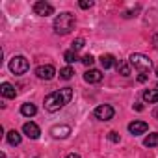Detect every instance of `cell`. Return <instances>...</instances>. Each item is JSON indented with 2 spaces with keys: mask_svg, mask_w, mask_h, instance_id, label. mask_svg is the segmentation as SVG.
Instances as JSON below:
<instances>
[{
  "mask_svg": "<svg viewBox=\"0 0 158 158\" xmlns=\"http://www.w3.org/2000/svg\"><path fill=\"white\" fill-rule=\"evenodd\" d=\"M73 99V89L71 88H63L58 91H52L45 97V110L47 112H58L63 106H67Z\"/></svg>",
  "mask_w": 158,
  "mask_h": 158,
  "instance_id": "6da1fadb",
  "label": "cell"
},
{
  "mask_svg": "<svg viewBox=\"0 0 158 158\" xmlns=\"http://www.w3.org/2000/svg\"><path fill=\"white\" fill-rule=\"evenodd\" d=\"M74 24H76L74 15L69 13V11H63V13H60V15L54 19V32H56L58 35H67V34L74 28Z\"/></svg>",
  "mask_w": 158,
  "mask_h": 158,
  "instance_id": "7a4b0ae2",
  "label": "cell"
},
{
  "mask_svg": "<svg viewBox=\"0 0 158 158\" xmlns=\"http://www.w3.org/2000/svg\"><path fill=\"white\" fill-rule=\"evenodd\" d=\"M130 65L139 73V74H147L152 69V61L149 60V56L141 54V52H134L130 54Z\"/></svg>",
  "mask_w": 158,
  "mask_h": 158,
  "instance_id": "3957f363",
  "label": "cell"
},
{
  "mask_svg": "<svg viewBox=\"0 0 158 158\" xmlns=\"http://www.w3.org/2000/svg\"><path fill=\"white\" fill-rule=\"evenodd\" d=\"M28 69H30V63L24 56H13L10 60V71L13 74H24Z\"/></svg>",
  "mask_w": 158,
  "mask_h": 158,
  "instance_id": "277c9868",
  "label": "cell"
},
{
  "mask_svg": "<svg viewBox=\"0 0 158 158\" xmlns=\"http://www.w3.org/2000/svg\"><path fill=\"white\" fill-rule=\"evenodd\" d=\"M93 115H95V119H99V121H110V119L115 115V110H114V106H110V104H101V106H97V108L93 110Z\"/></svg>",
  "mask_w": 158,
  "mask_h": 158,
  "instance_id": "5b68a950",
  "label": "cell"
},
{
  "mask_svg": "<svg viewBox=\"0 0 158 158\" xmlns=\"http://www.w3.org/2000/svg\"><path fill=\"white\" fill-rule=\"evenodd\" d=\"M35 74L41 80H52L56 76V69H54V65H39L35 69Z\"/></svg>",
  "mask_w": 158,
  "mask_h": 158,
  "instance_id": "8992f818",
  "label": "cell"
},
{
  "mask_svg": "<svg viewBox=\"0 0 158 158\" xmlns=\"http://www.w3.org/2000/svg\"><path fill=\"white\" fill-rule=\"evenodd\" d=\"M34 11H35V15L48 17V15H52V13H54V8H52V4L45 2V0H39V2H35V4H34Z\"/></svg>",
  "mask_w": 158,
  "mask_h": 158,
  "instance_id": "52a82bcc",
  "label": "cell"
},
{
  "mask_svg": "<svg viewBox=\"0 0 158 158\" xmlns=\"http://www.w3.org/2000/svg\"><path fill=\"white\" fill-rule=\"evenodd\" d=\"M50 134H52L54 139H65L71 134V127L69 125H54L50 128Z\"/></svg>",
  "mask_w": 158,
  "mask_h": 158,
  "instance_id": "ba28073f",
  "label": "cell"
},
{
  "mask_svg": "<svg viewBox=\"0 0 158 158\" xmlns=\"http://www.w3.org/2000/svg\"><path fill=\"white\" fill-rule=\"evenodd\" d=\"M149 130V125L145 123V121H132L130 125H128V132L132 134V136H141V134H145Z\"/></svg>",
  "mask_w": 158,
  "mask_h": 158,
  "instance_id": "9c48e42d",
  "label": "cell"
},
{
  "mask_svg": "<svg viewBox=\"0 0 158 158\" xmlns=\"http://www.w3.org/2000/svg\"><path fill=\"white\" fill-rule=\"evenodd\" d=\"M23 132L30 138V139H37L39 136H41V130H39V127L34 123V121H28V123H24L23 125Z\"/></svg>",
  "mask_w": 158,
  "mask_h": 158,
  "instance_id": "30bf717a",
  "label": "cell"
},
{
  "mask_svg": "<svg viewBox=\"0 0 158 158\" xmlns=\"http://www.w3.org/2000/svg\"><path fill=\"white\" fill-rule=\"evenodd\" d=\"M84 80L88 84H99L102 80V71H99V69H88L84 73Z\"/></svg>",
  "mask_w": 158,
  "mask_h": 158,
  "instance_id": "8fae6325",
  "label": "cell"
},
{
  "mask_svg": "<svg viewBox=\"0 0 158 158\" xmlns=\"http://www.w3.org/2000/svg\"><path fill=\"white\" fill-rule=\"evenodd\" d=\"M0 93H2L4 99H15L17 97V91H15V88L10 82H4L2 86H0Z\"/></svg>",
  "mask_w": 158,
  "mask_h": 158,
  "instance_id": "7c38bea8",
  "label": "cell"
},
{
  "mask_svg": "<svg viewBox=\"0 0 158 158\" xmlns=\"http://www.w3.org/2000/svg\"><path fill=\"white\" fill-rule=\"evenodd\" d=\"M141 97H143V101H145V102L154 104V102H158V89H156V88H154V89H145Z\"/></svg>",
  "mask_w": 158,
  "mask_h": 158,
  "instance_id": "4fadbf2b",
  "label": "cell"
},
{
  "mask_svg": "<svg viewBox=\"0 0 158 158\" xmlns=\"http://www.w3.org/2000/svg\"><path fill=\"white\" fill-rule=\"evenodd\" d=\"M99 61H101V65H102V69H110V67H114V65H117V61H115V58H114L112 54H102V56L99 58Z\"/></svg>",
  "mask_w": 158,
  "mask_h": 158,
  "instance_id": "5bb4252c",
  "label": "cell"
},
{
  "mask_svg": "<svg viewBox=\"0 0 158 158\" xmlns=\"http://www.w3.org/2000/svg\"><path fill=\"white\" fill-rule=\"evenodd\" d=\"M21 114H23L24 117H34V115L37 114V108H35V104H32V102H24V104L21 106Z\"/></svg>",
  "mask_w": 158,
  "mask_h": 158,
  "instance_id": "9a60e30c",
  "label": "cell"
},
{
  "mask_svg": "<svg viewBox=\"0 0 158 158\" xmlns=\"http://www.w3.org/2000/svg\"><path fill=\"white\" fill-rule=\"evenodd\" d=\"M6 139H8L10 145H21V141H23V138H21V134L17 130H10L6 134Z\"/></svg>",
  "mask_w": 158,
  "mask_h": 158,
  "instance_id": "2e32d148",
  "label": "cell"
},
{
  "mask_svg": "<svg viewBox=\"0 0 158 158\" xmlns=\"http://www.w3.org/2000/svg\"><path fill=\"white\" fill-rule=\"evenodd\" d=\"M115 69H117L119 74H123V76H130V61H128V63H127V61H117Z\"/></svg>",
  "mask_w": 158,
  "mask_h": 158,
  "instance_id": "e0dca14e",
  "label": "cell"
},
{
  "mask_svg": "<svg viewBox=\"0 0 158 158\" xmlns=\"http://www.w3.org/2000/svg\"><path fill=\"white\" fill-rule=\"evenodd\" d=\"M143 145H145V147H156V145H158V132L149 134V136L143 139Z\"/></svg>",
  "mask_w": 158,
  "mask_h": 158,
  "instance_id": "ac0fdd59",
  "label": "cell"
},
{
  "mask_svg": "<svg viewBox=\"0 0 158 158\" xmlns=\"http://www.w3.org/2000/svg\"><path fill=\"white\" fill-rule=\"evenodd\" d=\"M63 60H65L67 63H74V61H78L80 58H78V52H74V50L71 48V50H65V52H63Z\"/></svg>",
  "mask_w": 158,
  "mask_h": 158,
  "instance_id": "d6986e66",
  "label": "cell"
},
{
  "mask_svg": "<svg viewBox=\"0 0 158 158\" xmlns=\"http://www.w3.org/2000/svg\"><path fill=\"white\" fill-rule=\"evenodd\" d=\"M73 74H74V69L73 67H63V69H60V78H63V80H71L73 78Z\"/></svg>",
  "mask_w": 158,
  "mask_h": 158,
  "instance_id": "ffe728a7",
  "label": "cell"
},
{
  "mask_svg": "<svg viewBox=\"0 0 158 158\" xmlns=\"http://www.w3.org/2000/svg\"><path fill=\"white\" fill-rule=\"evenodd\" d=\"M71 45H73V50H74V52H78L80 48H84V45H86V39H84V37H78V39H74Z\"/></svg>",
  "mask_w": 158,
  "mask_h": 158,
  "instance_id": "44dd1931",
  "label": "cell"
},
{
  "mask_svg": "<svg viewBox=\"0 0 158 158\" xmlns=\"http://www.w3.org/2000/svg\"><path fill=\"white\" fill-rule=\"evenodd\" d=\"M80 61H82V63H84V65H86V67H91V65H93V63H95V58H93V56H91V54H86V56H84V58H82V60H80Z\"/></svg>",
  "mask_w": 158,
  "mask_h": 158,
  "instance_id": "7402d4cb",
  "label": "cell"
},
{
  "mask_svg": "<svg viewBox=\"0 0 158 158\" xmlns=\"http://www.w3.org/2000/svg\"><path fill=\"white\" fill-rule=\"evenodd\" d=\"M78 6H80L82 10H89V8H93V2L91 0H82V2H78Z\"/></svg>",
  "mask_w": 158,
  "mask_h": 158,
  "instance_id": "603a6c76",
  "label": "cell"
},
{
  "mask_svg": "<svg viewBox=\"0 0 158 158\" xmlns=\"http://www.w3.org/2000/svg\"><path fill=\"white\" fill-rule=\"evenodd\" d=\"M108 139L114 141V143H119V134H117V132H110V134H108Z\"/></svg>",
  "mask_w": 158,
  "mask_h": 158,
  "instance_id": "cb8c5ba5",
  "label": "cell"
},
{
  "mask_svg": "<svg viewBox=\"0 0 158 158\" xmlns=\"http://www.w3.org/2000/svg\"><path fill=\"white\" fill-rule=\"evenodd\" d=\"M152 45H154V48H158V34L152 35Z\"/></svg>",
  "mask_w": 158,
  "mask_h": 158,
  "instance_id": "d4e9b609",
  "label": "cell"
},
{
  "mask_svg": "<svg viewBox=\"0 0 158 158\" xmlns=\"http://www.w3.org/2000/svg\"><path fill=\"white\" fill-rule=\"evenodd\" d=\"M145 80H147V74H139L138 76V82H145Z\"/></svg>",
  "mask_w": 158,
  "mask_h": 158,
  "instance_id": "484cf974",
  "label": "cell"
},
{
  "mask_svg": "<svg viewBox=\"0 0 158 158\" xmlns=\"http://www.w3.org/2000/svg\"><path fill=\"white\" fill-rule=\"evenodd\" d=\"M65 158H80V154H74V152H71V154H67Z\"/></svg>",
  "mask_w": 158,
  "mask_h": 158,
  "instance_id": "4316f807",
  "label": "cell"
},
{
  "mask_svg": "<svg viewBox=\"0 0 158 158\" xmlns=\"http://www.w3.org/2000/svg\"><path fill=\"white\" fill-rule=\"evenodd\" d=\"M134 108H136V110H138V112H141V110H143V106H141V104H139V102H136V104H134Z\"/></svg>",
  "mask_w": 158,
  "mask_h": 158,
  "instance_id": "83f0119b",
  "label": "cell"
},
{
  "mask_svg": "<svg viewBox=\"0 0 158 158\" xmlns=\"http://www.w3.org/2000/svg\"><path fill=\"white\" fill-rule=\"evenodd\" d=\"M152 115H154V117H156V119H158V106H156V108H154V112H152Z\"/></svg>",
  "mask_w": 158,
  "mask_h": 158,
  "instance_id": "f1b7e54d",
  "label": "cell"
},
{
  "mask_svg": "<svg viewBox=\"0 0 158 158\" xmlns=\"http://www.w3.org/2000/svg\"><path fill=\"white\" fill-rule=\"evenodd\" d=\"M154 73H156V76H158V67H156V71H154Z\"/></svg>",
  "mask_w": 158,
  "mask_h": 158,
  "instance_id": "f546056e",
  "label": "cell"
}]
</instances>
